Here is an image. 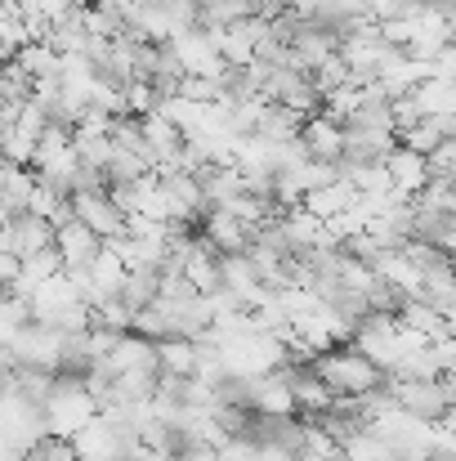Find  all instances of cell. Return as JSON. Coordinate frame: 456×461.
Here are the masks:
<instances>
[{"instance_id": "obj_1", "label": "cell", "mask_w": 456, "mask_h": 461, "mask_svg": "<svg viewBox=\"0 0 456 461\" xmlns=\"http://www.w3.org/2000/svg\"><path fill=\"white\" fill-rule=\"evenodd\" d=\"M313 367H317V376H322L335 394H344V399H367V394L385 390V381H389V372H385L380 363H371L353 340H349V345H335V349H326V354H317Z\"/></svg>"}, {"instance_id": "obj_2", "label": "cell", "mask_w": 456, "mask_h": 461, "mask_svg": "<svg viewBox=\"0 0 456 461\" xmlns=\"http://www.w3.org/2000/svg\"><path fill=\"white\" fill-rule=\"evenodd\" d=\"M40 408H45V426H49V435H58V439H76L90 421L103 417L99 394H94L90 381L76 376V372H63L58 385L49 390V399H45Z\"/></svg>"}, {"instance_id": "obj_3", "label": "cell", "mask_w": 456, "mask_h": 461, "mask_svg": "<svg viewBox=\"0 0 456 461\" xmlns=\"http://www.w3.org/2000/svg\"><path fill=\"white\" fill-rule=\"evenodd\" d=\"M385 390L394 394V403L412 417H425V421H439L448 408H452V394H448V381L434 376V381H412V376H389Z\"/></svg>"}, {"instance_id": "obj_4", "label": "cell", "mask_w": 456, "mask_h": 461, "mask_svg": "<svg viewBox=\"0 0 456 461\" xmlns=\"http://www.w3.org/2000/svg\"><path fill=\"white\" fill-rule=\"evenodd\" d=\"M246 399H251V412H260V417H300V399H296V385H291V363L269 372V376L246 381Z\"/></svg>"}, {"instance_id": "obj_5", "label": "cell", "mask_w": 456, "mask_h": 461, "mask_svg": "<svg viewBox=\"0 0 456 461\" xmlns=\"http://www.w3.org/2000/svg\"><path fill=\"white\" fill-rule=\"evenodd\" d=\"M170 45H174V54H179L188 77H219V81H228L233 68L224 63V54H219V45H215V36L206 27H192V32L174 36Z\"/></svg>"}, {"instance_id": "obj_6", "label": "cell", "mask_w": 456, "mask_h": 461, "mask_svg": "<svg viewBox=\"0 0 456 461\" xmlns=\"http://www.w3.org/2000/svg\"><path fill=\"white\" fill-rule=\"evenodd\" d=\"M72 211H76V220H85L103 242L108 238H117V233H126L130 229V215H126V206L112 197V188H94V193H72Z\"/></svg>"}, {"instance_id": "obj_7", "label": "cell", "mask_w": 456, "mask_h": 461, "mask_svg": "<svg viewBox=\"0 0 456 461\" xmlns=\"http://www.w3.org/2000/svg\"><path fill=\"white\" fill-rule=\"evenodd\" d=\"M54 238H58V224L54 220H45V215H36V211H22V215H13V220H4V233H0V251H13V256H40V251H49L54 247Z\"/></svg>"}, {"instance_id": "obj_8", "label": "cell", "mask_w": 456, "mask_h": 461, "mask_svg": "<svg viewBox=\"0 0 456 461\" xmlns=\"http://www.w3.org/2000/svg\"><path fill=\"white\" fill-rule=\"evenodd\" d=\"M130 444H135V435H130V430H121V426H117V421H108V417L90 421V426L72 439V448H76V457L81 461H126Z\"/></svg>"}, {"instance_id": "obj_9", "label": "cell", "mask_w": 456, "mask_h": 461, "mask_svg": "<svg viewBox=\"0 0 456 461\" xmlns=\"http://www.w3.org/2000/svg\"><path fill=\"white\" fill-rule=\"evenodd\" d=\"M219 256H228V251H251V242H255V229L242 220V215H233L228 206H210L206 215H201V229H197Z\"/></svg>"}, {"instance_id": "obj_10", "label": "cell", "mask_w": 456, "mask_h": 461, "mask_svg": "<svg viewBox=\"0 0 456 461\" xmlns=\"http://www.w3.org/2000/svg\"><path fill=\"white\" fill-rule=\"evenodd\" d=\"M300 144L308 149L313 161H344V153H349V126L335 122V117L322 108V113H313V117L304 122Z\"/></svg>"}, {"instance_id": "obj_11", "label": "cell", "mask_w": 456, "mask_h": 461, "mask_svg": "<svg viewBox=\"0 0 456 461\" xmlns=\"http://www.w3.org/2000/svg\"><path fill=\"white\" fill-rule=\"evenodd\" d=\"M108 376H121V372H144V367H152V372H161V358H156V340L152 336H144V331H126L117 345H112V354L99 363Z\"/></svg>"}, {"instance_id": "obj_12", "label": "cell", "mask_w": 456, "mask_h": 461, "mask_svg": "<svg viewBox=\"0 0 456 461\" xmlns=\"http://www.w3.org/2000/svg\"><path fill=\"white\" fill-rule=\"evenodd\" d=\"M385 166H389V175H394V193H403V197H412V202H416V197L430 188V179H434L430 157L407 149V144H398L394 153L385 157Z\"/></svg>"}, {"instance_id": "obj_13", "label": "cell", "mask_w": 456, "mask_h": 461, "mask_svg": "<svg viewBox=\"0 0 456 461\" xmlns=\"http://www.w3.org/2000/svg\"><path fill=\"white\" fill-rule=\"evenodd\" d=\"M54 247H58V256H63V265L67 269H90V260L103 251V238L85 224V220H63L58 224V238H54Z\"/></svg>"}, {"instance_id": "obj_14", "label": "cell", "mask_w": 456, "mask_h": 461, "mask_svg": "<svg viewBox=\"0 0 456 461\" xmlns=\"http://www.w3.org/2000/svg\"><path fill=\"white\" fill-rule=\"evenodd\" d=\"M156 358H161V372H170V376H197L201 340L197 336H165V340H156Z\"/></svg>"}, {"instance_id": "obj_15", "label": "cell", "mask_w": 456, "mask_h": 461, "mask_svg": "<svg viewBox=\"0 0 456 461\" xmlns=\"http://www.w3.org/2000/svg\"><path fill=\"white\" fill-rule=\"evenodd\" d=\"M304 113L296 108H287V104H264V113H260V126H255V135H264L269 144H296L304 131Z\"/></svg>"}, {"instance_id": "obj_16", "label": "cell", "mask_w": 456, "mask_h": 461, "mask_svg": "<svg viewBox=\"0 0 456 461\" xmlns=\"http://www.w3.org/2000/svg\"><path fill=\"white\" fill-rule=\"evenodd\" d=\"M63 269H67V265H63L58 247H49V251H40V256H27V260H22V278H18L9 292H18V296L31 301V292H36L40 283H49L54 274H63Z\"/></svg>"}, {"instance_id": "obj_17", "label": "cell", "mask_w": 456, "mask_h": 461, "mask_svg": "<svg viewBox=\"0 0 456 461\" xmlns=\"http://www.w3.org/2000/svg\"><path fill=\"white\" fill-rule=\"evenodd\" d=\"M13 63L31 77V81H40V77H58V68H63V54L49 45V41H31V45H22L18 54H13Z\"/></svg>"}, {"instance_id": "obj_18", "label": "cell", "mask_w": 456, "mask_h": 461, "mask_svg": "<svg viewBox=\"0 0 456 461\" xmlns=\"http://www.w3.org/2000/svg\"><path fill=\"white\" fill-rule=\"evenodd\" d=\"M0 36H4V59H13L22 45H31V23H27V5L22 0H4Z\"/></svg>"}, {"instance_id": "obj_19", "label": "cell", "mask_w": 456, "mask_h": 461, "mask_svg": "<svg viewBox=\"0 0 456 461\" xmlns=\"http://www.w3.org/2000/svg\"><path fill=\"white\" fill-rule=\"evenodd\" d=\"M412 95L421 99L425 117H448L456 108V81H448V77H425Z\"/></svg>"}, {"instance_id": "obj_20", "label": "cell", "mask_w": 456, "mask_h": 461, "mask_svg": "<svg viewBox=\"0 0 456 461\" xmlns=\"http://www.w3.org/2000/svg\"><path fill=\"white\" fill-rule=\"evenodd\" d=\"M156 296H161V269H130V278H126V287H121V301L139 313V309H148Z\"/></svg>"}, {"instance_id": "obj_21", "label": "cell", "mask_w": 456, "mask_h": 461, "mask_svg": "<svg viewBox=\"0 0 456 461\" xmlns=\"http://www.w3.org/2000/svg\"><path fill=\"white\" fill-rule=\"evenodd\" d=\"M443 140H448V117H425L421 126H412V131L398 135V144H407V149H416V153H425V157L439 153Z\"/></svg>"}, {"instance_id": "obj_22", "label": "cell", "mask_w": 456, "mask_h": 461, "mask_svg": "<svg viewBox=\"0 0 456 461\" xmlns=\"http://www.w3.org/2000/svg\"><path fill=\"white\" fill-rule=\"evenodd\" d=\"M255 14L251 0H201V27H233Z\"/></svg>"}, {"instance_id": "obj_23", "label": "cell", "mask_w": 456, "mask_h": 461, "mask_svg": "<svg viewBox=\"0 0 456 461\" xmlns=\"http://www.w3.org/2000/svg\"><path fill=\"white\" fill-rule=\"evenodd\" d=\"M31 318H36V313H31V301H27V296H18V292H4V305H0V340L18 336V331H22Z\"/></svg>"}, {"instance_id": "obj_24", "label": "cell", "mask_w": 456, "mask_h": 461, "mask_svg": "<svg viewBox=\"0 0 456 461\" xmlns=\"http://www.w3.org/2000/svg\"><path fill=\"white\" fill-rule=\"evenodd\" d=\"M22 5H27V14H40L49 23H58V18H67L76 9V0H22Z\"/></svg>"}, {"instance_id": "obj_25", "label": "cell", "mask_w": 456, "mask_h": 461, "mask_svg": "<svg viewBox=\"0 0 456 461\" xmlns=\"http://www.w3.org/2000/svg\"><path fill=\"white\" fill-rule=\"evenodd\" d=\"M434 77H448V81H456V41H448V45L439 50V59H434Z\"/></svg>"}]
</instances>
